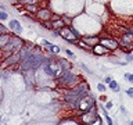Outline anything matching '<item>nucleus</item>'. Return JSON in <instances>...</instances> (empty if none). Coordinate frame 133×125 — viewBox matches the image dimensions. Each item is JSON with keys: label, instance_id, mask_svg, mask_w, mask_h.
<instances>
[{"label": "nucleus", "instance_id": "22", "mask_svg": "<svg viewBox=\"0 0 133 125\" xmlns=\"http://www.w3.org/2000/svg\"><path fill=\"white\" fill-rule=\"evenodd\" d=\"M126 63H133V54L132 53L126 54Z\"/></svg>", "mask_w": 133, "mask_h": 125}, {"label": "nucleus", "instance_id": "10", "mask_svg": "<svg viewBox=\"0 0 133 125\" xmlns=\"http://www.w3.org/2000/svg\"><path fill=\"white\" fill-rule=\"evenodd\" d=\"M15 64H21L19 52L11 54V56H8L6 60H4V63H2V67H3V68H4V67H12V65H15Z\"/></svg>", "mask_w": 133, "mask_h": 125}, {"label": "nucleus", "instance_id": "17", "mask_svg": "<svg viewBox=\"0 0 133 125\" xmlns=\"http://www.w3.org/2000/svg\"><path fill=\"white\" fill-rule=\"evenodd\" d=\"M100 108H101V111H103V115H104V118H105L107 124H108V125H114V121H112V118H111L110 115H108V113H107V110H105V107L100 106Z\"/></svg>", "mask_w": 133, "mask_h": 125}, {"label": "nucleus", "instance_id": "11", "mask_svg": "<svg viewBox=\"0 0 133 125\" xmlns=\"http://www.w3.org/2000/svg\"><path fill=\"white\" fill-rule=\"evenodd\" d=\"M8 31L14 32L17 36H19L22 33V25H21L18 20H10V22H8Z\"/></svg>", "mask_w": 133, "mask_h": 125}, {"label": "nucleus", "instance_id": "7", "mask_svg": "<svg viewBox=\"0 0 133 125\" xmlns=\"http://www.w3.org/2000/svg\"><path fill=\"white\" fill-rule=\"evenodd\" d=\"M94 107H96V99L91 95H89L87 97L81 100V103H79V106H78V108H81L83 113L89 111V110H91V108H94Z\"/></svg>", "mask_w": 133, "mask_h": 125}, {"label": "nucleus", "instance_id": "30", "mask_svg": "<svg viewBox=\"0 0 133 125\" xmlns=\"http://www.w3.org/2000/svg\"><path fill=\"white\" fill-rule=\"evenodd\" d=\"M100 125H103V124H100Z\"/></svg>", "mask_w": 133, "mask_h": 125}, {"label": "nucleus", "instance_id": "5", "mask_svg": "<svg viewBox=\"0 0 133 125\" xmlns=\"http://www.w3.org/2000/svg\"><path fill=\"white\" fill-rule=\"evenodd\" d=\"M42 68H43V72L47 75V77L54 78V79H57L62 72V68H61L60 63L54 61V60H46V63L42 65Z\"/></svg>", "mask_w": 133, "mask_h": 125}, {"label": "nucleus", "instance_id": "25", "mask_svg": "<svg viewBox=\"0 0 133 125\" xmlns=\"http://www.w3.org/2000/svg\"><path fill=\"white\" fill-rule=\"evenodd\" d=\"M112 106H114V104H112V102H108V103L105 104V110H111Z\"/></svg>", "mask_w": 133, "mask_h": 125}, {"label": "nucleus", "instance_id": "24", "mask_svg": "<svg viewBox=\"0 0 133 125\" xmlns=\"http://www.w3.org/2000/svg\"><path fill=\"white\" fill-rule=\"evenodd\" d=\"M126 95L129 96V97L133 99V88H129V89H126Z\"/></svg>", "mask_w": 133, "mask_h": 125}, {"label": "nucleus", "instance_id": "18", "mask_svg": "<svg viewBox=\"0 0 133 125\" xmlns=\"http://www.w3.org/2000/svg\"><path fill=\"white\" fill-rule=\"evenodd\" d=\"M58 63H60V65H61L62 71H65V70H69V63L66 61V60H58Z\"/></svg>", "mask_w": 133, "mask_h": 125}, {"label": "nucleus", "instance_id": "3", "mask_svg": "<svg viewBox=\"0 0 133 125\" xmlns=\"http://www.w3.org/2000/svg\"><path fill=\"white\" fill-rule=\"evenodd\" d=\"M56 82H57L58 86L72 89V88L79 85V77L75 72H72L71 70H65V71H62L61 75L56 79Z\"/></svg>", "mask_w": 133, "mask_h": 125}, {"label": "nucleus", "instance_id": "14", "mask_svg": "<svg viewBox=\"0 0 133 125\" xmlns=\"http://www.w3.org/2000/svg\"><path fill=\"white\" fill-rule=\"evenodd\" d=\"M42 45H43L49 52H51L53 54H58V53H60V47H58L57 45H51V43H49V42L44 40V39H42Z\"/></svg>", "mask_w": 133, "mask_h": 125}, {"label": "nucleus", "instance_id": "2", "mask_svg": "<svg viewBox=\"0 0 133 125\" xmlns=\"http://www.w3.org/2000/svg\"><path fill=\"white\" fill-rule=\"evenodd\" d=\"M44 63H46L44 54H42L40 52L35 50V52H33L28 58H25L24 61H21L19 70L22 71V72H28V71H35V70L39 68V67L43 65Z\"/></svg>", "mask_w": 133, "mask_h": 125}, {"label": "nucleus", "instance_id": "13", "mask_svg": "<svg viewBox=\"0 0 133 125\" xmlns=\"http://www.w3.org/2000/svg\"><path fill=\"white\" fill-rule=\"evenodd\" d=\"M91 52H93V54H96V56H105V54L110 53V50H108L105 46L97 43V45L93 46V50H91Z\"/></svg>", "mask_w": 133, "mask_h": 125}, {"label": "nucleus", "instance_id": "26", "mask_svg": "<svg viewBox=\"0 0 133 125\" xmlns=\"http://www.w3.org/2000/svg\"><path fill=\"white\" fill-rule=\"evenodd\" d=\"M65 53H66V56H69V57H75V56H74V53L71 52V50H68V49L65 50Z\"/></svg>", "mask_w": 133, "mask_h": 125}, {"label": "nucleus", "instance_id": "29", "mask_svg": "<svg viewBox=\"0 0 133 125\" xmlns=\"http://www.w3.org/2000/svg\"><path fill=\"white\" fill-rule=\"evenodd\" d=\"M130 31H132V33H133V29H130Z\"/></svg>", "mask_w": 133, "mask_h": 125}, {"label": "nucleus", "instance_id": "19", "mask_svg": "<svg viewBox=\"0 0 133 125\" xmlns=\"http://www.w3.org/2000/svg\"><path fill=\"white\" fill-rule=\"evenodd\" d=\"M8 20V12L0 11V21H7Z\"/></svg>", "mask_w": 133, "mask_h": 125}, {"label": "nucleus", "instance_id": "15", "mask_svg": "<svg viewBox=\"0 0 133 125\" xmlns=\"http://www.w3.org/2000/svg\"><path fill=\"white\" fill-rule=\"evenodd\" d=\"M11 35L10 33H4V35L0 36V53H2V50L6 47V45L8 43V40H10Z\"/></svg>", "mask_w": 133, "mask_h": 125}, {"label": "nucleus", "instance_id": "20", "mask_svg": "<svg viewBox=\"0 0 133 125\" xmlns=\"http://www.w3.org/2000/svg\"><path fill=\"white\" fill-rule=\"evenodd\" d=\"M125 79H128L130 83H133V74H129V72H126L125 74Z\"/></svg>", "mask_w": 133, "mask_h": 125}, {"label": "nucleus", "instance_id": "12", "mask_svg": "<svg viewBox=\"0 0 133 125\" xmlns=\"http://www.w3.org/2000/svg\"><path fill=\"white\" fill-rule=\"evenodd\" d=\"M100 45L105 46L110 52H111V50H116V49H118V46H119V43L115 39H100Z\"/></svg>", "mask_w": 133, "mask_h": 125}, {"label": "nucleus", "instance_id": "4", "mask_svg": "<svg viewBox=\"0 0 133 125\" xmlns=\"http://www.w3.org/2000/svg\"><path fill=\"white\" fill-rule=\"evenodd\" d=\"M24 45H25V42L21 39L19 36H14V35H11L10 38V40H8V43L6 45V47H4L2 50V54L4 56V58H7L8 56H11V54H14V53H18L21 49L24 47Z\"/></svg>", "mask_w": 133, "mask_h": 125}, {"label": "nucleus", "instance_id": "28", "mask_svg": "<svg viewBox=\"0 0 133 125\" xmlns=\"http://www.w3.org/2000/svg\"><path fill=\"white\" fill-rule=\"evenodd\" d=\"M129 125H133V120L130 121V122H129Z\"/></svg>", "mask_w": 133, "mask_h": 125}, {"label": "nucleus", "instance_id": "1", "mask_svg": "<svg viewBox=\"0 0 133 125\" xmlns=\"http://www.w3.org/2000/svg\"><path fill=\"white\" fill-rule=\"evenodd\" d=\"M90 93L89 88H87L86 82H81L78 86L72 88V89H68L64 95V100L69 104L71 107H78L81 100H83L85 97H87Z\"/></svg>", "mask_w": 133, "mask_h": 125}, {"label": "nucleus", "instance_id": "27", "mask_svg": "<svg viewBox=\"0 0 133 125\" xmlns=\"http://www.w3.org/2000/svg\"><path fill=\"white\" fill-rule=\"evenodd\" d=\"M111 81H112V78H111V77H107V78H105V83H110Z\"/></svg>", "mask_w": 133, "mask_h": 125}, {"label": "nucleus", "instance_id": "21", "mask_svg": "<svg viewBox=\"0 0 133 125\" xmlns=\"http://www.w3.org/2000/svg\"><path fill=\"white\" fill-rule=\"evenodd\" d=\"M81 67H82V68H83V70L86 71L87 74H90V75H94V74H93V71H91V70H89V68H87V67L85 65V64H81Z\"/></svg>", "mask_w": 133, "mask_h": 125}, {"label": "nucleus", "instance_id": "6", "mask_svg": "<svg viewBox=\"0 0 133 125\" xmlns=\"http://www.w3.org/2000/svg\"><path fill=\"white\" fill-rule=\"evenodd\" d=\"M58 35H60L61 38H64V39L66 42H69V43H74V45H76L79 39L76 36L74 35L72 32H71V28L69 27H64V28H61L60 31H58Z\"/></svg>", "mask_w": 133, "mask_h": 125}, {"label": "nucleus", "instance_id": "16", "mask_svg": "<svg viewBox=\"0 0 133 125\" xmlns=\"http://www.w3.org/2000/svg\"><path fill=\"white\" fill-rule=\"evenodd\" d=\"M108 88H110L112 92H115V93H118V92L121 90V88H119V85H118V82H116L115 79H112V81L108 83Z\"/></svg>", "mask_w": 133, "mask_h": 125}, {"label": "nucleus", "instance_id": "23", "mask_svg": "<svg viewBox=\"0 0 133 125\" xmlns=\"http://www.w3.org/2000/svg\"><path fill=\"white\" fill-rule=\"evenodd\" d=\"M97 89H98V92H105V86L103 83H97Z\"/></svg>", "mask_w": 133, "mask_h": 125}, {"label": "nucleus", "instance_id": "9", "mask_svg": "<svg viewBox=\"0 0 133 125\" xmlns=\"http://www.w3.org/2000/svg\"><path fill=\"white\" fill-rule=\"evenodd\" d=\"M36 18L40 20L42 22H47V21L53 20V14H51V11H50L47 7H42L36 12Z\"/></svg>", "mask_w": 133, "mask_h": 125}, {"label": "nucleus", "instance_id": "8", "mask_svg": "<svg viewBox=\"0 0 133 125\" xmlns=\"http://www.w3.org/2000/svg\"><path fill=\"white\" fill-rule=\"evenodd\" d=\"M81 120H82V122L89 124V125L93 124L94 121H97L98 117H97V113H96V107L91 108V110H89V111H86V113H83L82 117H81Z\"/></svg>", "mask_w": 133, "mask_h": 125}]
</instances>
